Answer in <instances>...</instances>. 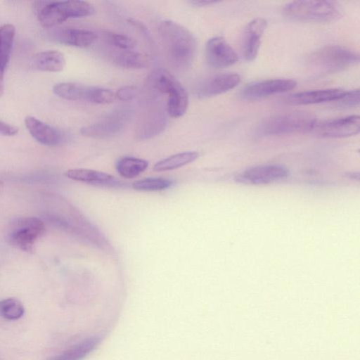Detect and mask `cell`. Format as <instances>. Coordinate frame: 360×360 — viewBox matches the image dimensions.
<instances>
[{
  "instance_id": "1",
  "label": "cell",
  "mask_w": 360,
  "mask_h": 360,
  "mask_svg": "<svg viewBox=\"0 0 360 360\" xmlns=\"http://www.w3.org/2000/svg\"><path fill=\"white\" fill-rule=\"evenodd\" d=\"M158 30L173 65L179 69L188 68L193 63L197 49L193 34L171 20L161 22Z\"/></svg>"
},
{
  "instance_id": "2",
  "label": "cell",
  "mask_w": 360,
  "mask_h": 360,
  "mask_svg": "<svg viewBox=\"0 0 360 360\" xmlns=\"http://www.w3.org/2000/svg\"><path fill=\"white\" fill-rule=\"evenodd\" d=\"M359 62V54L345 47L328 45L313 52L307 59L309 69L318 75L344 70Z\"/></svg>"
},
{
  "instance_id": "3",
  "label": "cell",
  "mask_w": 360,
  "mask_h": 360,
  "mask_svg": "<svg viewBox=\"0 0 360 360\" xmlns=\"http://www.w3.org/2000/svg\"><path fill=\"white\" fill-rule=\"evenodd\" d=\"M283 13L301 22H328L342 14L340 5L333 1H295L285 5Z\"/></svg>"
},
{
  "instance_id": "4",
  "label": "cell",
  "mask_w": 360,
  "mask_h": 360,
  "mask_svg": "<svg viewBox=\"0 0 360 360\" xmlns=\"http://www.w3.org/2000/svg\"><path fill=\"white\" fill-rule=\"evenodd\" d=\"M316 120L309 112L295 111L273 115L262 122L257 131L264 136H278L311 130Z\"/></svg>"
},
{
  "instance_id": "5",
  "label": "cell",
  "mask_w": 360,
  "mask_h": 360,
  "mask_svg": "<svg viewBox=\"0 0 360 360\" xmlns=\"http://www.w3.org/2000/svg\"><path fill=\"white\" fill-rule=\"evenodd\" d=\"M94 6L87 1L71 0L47 2L41 7L38 20L45 27L58 25L69 18H82L94 14Z\"/></svg>"
},
{
  "instance_id": "6",
  "label": "cell",
  "mask_w": 360,
  "mask_h": 360,
  "mask_svg": "<svg viewBox=\"0 0 360 360\" xmlns=\"http://www.w3.org/2000/svg\"><path fill=\"white\" fill-rule=\"evenodd\" d=\"M45 231V224L41 219L33 217H20L11 223L8 240L15 248L28 252Z\"/></svg>"
},
{
  "instance_id": "7",
  "label": "cell",
  "mask_w": 360,
  "mask_h": 360,
  "mask_svg": "<svg viewBox=\"0 0 360 360\" xmlns=\"http://www.w3.org/2000/svg\"><path fill=\"white\" fill-rule=\"evenodd\" d=\"M132 110L123 106L115 109L98 122L82 127L80 133L84 136L94 139H106L120 132L131 119Z\"/></svg>"
},
{
  "instance_id": "8",
  "label": "cell",
  "mask_w": 360,
  "mask_h": 360,
  "mask_svg": "<svg viewBox=\"0 0 360 360\" xmlns=\"http://www.w3.org/2000/svg\"><path fill=\"white\" fill-rule=\"evenodd\" d=\"M360 129L359 115L316 121L311 131L324 138H344L357 134Z\"/></svg>"
},
{
  "instance_id": "9",
  "label": "cell",
  "mask_w": 360,
  "mask_h": 360,
  "mask_svg": "<svg viewBox=\"0 0 360 360\" xmlns=\"http://www.w3.org/2000/svg\"><path fill=\"white\" fill-rule=\"evenodd\" d=\"M288 170L278 165H265L250 167L236 176V181L248 184L260 185L286 178Z\"/></svg>"
},
{
  "instance_id": "10",
  "label": "cell",
  "mask_w": 360,
  "mask_h": 360,
  "mask_svg": "<svg viewBox=\"0 0 360 360\" xmlns=\"http://www.w3.org/2000/svg\"><path fill=\"white\" fill-rule=\"evenodd\" d=\"M240 81V77L236 73L216 74L200 82L194 92L199 98H207L233 89Z\"/></svg>"
},
{
  "instance_id": "11",
  "label": "cell",
  "mask_w": 360,
  "mask_h": 360,
  "mask_svg": "<svg viewBox=\"0 0 360 360\" xmlns=\"http://www.w3.org/2000/svg\"><path fill=\"white\" fill-rule=\"evenodd\" d=\"M205 57L207 63L215 68L232 65L238 60L235 50L222 37H214L207 41Z\"/></svg>"
},
{
  "instance_id": "12",
  "label": "cell",
  "mask_w": 360,
  "mask_h": 360,
  "mask_svg": "<svg viewBox=\"0 0 360 360\" xmlns=\"http://www.w3.org/2000/svg\"><path fill=\"white\" fill-rule=\"evenodd\" d=\"M296 85L297 82L290 79H266L247 85L243 89L241 96L247 100H256L288 91Z\"/></svg>"
},
{
  "instance_id": "13",
  "label": "cell",
  "mask_w": 360,
  "mask_h": 360,
  "mask_svg": "<svg viewBox=\"0 0 360 360\" xmlns=\"http://www.w3.org/2000/svg\"><path fill=\"white\" fill-rule=\"evenodd\" d=\"M345 92V91L340 89L300 91L290 94L287 98L286 103L292 105H301L338 101L344 96Z\"/></svg>"
},
{
  "instance_id": "14",
  "label": "cell",
  "mask_w": 360,
  "mask_h": 360,
  "mask_svg": "<svg viewBox=\"0 0 360 360\" xmlns=\"http://www.w3.org/2000/svg\"><path fill=\"white\" fill-rule=\"evenodd\" d=\"M266 26L267 22L262 18H255L247 25L243 38V52L246 60L251 61L256 58Z\"/></svg>"
},
{
  "instance_id": "15",
  "label": "cell",
  "mask_w": 360,
  "mask_h": 360,
  "mask_svg": "<svg viewBox=\"0 0 360 360\" xmlns=\"http://www.w3.org/2000/svg\"><path fill=\"white\" fill-rule=\"evenodd\" d=\"M25 124L31 136L41 144L56 146L63 141L58 130L33 116H27Z\"/></svg>"
},
{
  "instance_id": "16",
  "label": "cell",
  "mask_w": 360,
  "mask_h": 360,
  "mask_svg": "<svg viewBox=\"0 0 360 360\" xmlns=\"http://www.w3.org/2000/svg\"><path fill=\"white\" fill-rule=\"evenodd\" d=\"M97 35L95 32L77 28H63L55 33L57 41L76 47H87L96 40Z\"/></svg>"
},
{
  "instance_id": "17",
  "label": "cell",
  "mask_w": 360,
  "mask_h": 360,
  "mask_svg": "<svg viewBox=\"0 0 360 360\" xmlns=\"http://www.w3.org/2000/svg\"><path fill=\"white\" fill-rule=\"evenodd\" d=\"M15 35V28L11 24L0 27V96L4 90V74L8 63L13 44Z\"/></svg>"
},
{
  "instance_id": "18",
  "label": "cell",
  "mask_w": 360,
  "mask_h": 360,
  "mask_svg": "<svg viewBox=\"0 0 360 360\" xmlns=\"http://www.w3.org/2000/svg\"><path fill=\"white\" fill-rule=\"evenodd\" d=\"M32 64L38 70L56 72L63 70L65 65V59L61 52L47 50L33 56Z\"/></svg>"
},
{
  "instance_id": "19",
  "label": "cell",
  "mask_w": 360,
  "mask_h": 360,
  "mask_svg": "<svg viewBox=\"0 0 360 360\" xmlns=\"http://www.w3.org/2000/svg\"><path fill=\"white\" fill-rule=\"evenodd\" d=\"M102 340L101 338H89L82 340L60 354L46 360H82L94 350Z\"/></svg>"
},
{
  "instance_id": "20",
  "label": "cell",
  "mask_w": 360,
  "mask_h": 360,
  "mask_svg": "<svg viewBox=\"0 0 360 360\" xmlns=\"http://www.w3.org/2000/svg\"><path fill=\"white\" fill-rule=\"evenodd\" d=\"M166 94H168L169 115L172 117L184 115L188 106V95L184 87L177 80Z\"/></svg>"
},
{
  "instance_id": "21",
  "label": "cell",
  "mask_w": 360,
  "mask_h": 360,
  "mask_svg": "<svg viewBox=\"0 0 360 360\" xmlns=\"http://www.w3.org/2000/svg\"><path fill=\"white\" fill-rule=\"evenodd\" d=\"M65 174L74 181L94 185H110L115 183L111 174L90 169H71L66 171Z\"/></svg>"
},
{
  "instance_id": "22",
  "label": "cell",
  "mask_w": 360,
  "mask_h": 360,
  "mask_svg": "<svg viewBox=\"0 0 360 360\" xmlns=\"http://www.w3.org/2000/svg\"><path fill=\"white\" fill-rule=\"evenodd\" d=\"M166 125V118L163 112H153L145 118L137 132L139 139H147L161 133Z\"/></svg>"
},
{
  "instance_id": "23",
  "label": "cell",
  "mask_w": 360,
  "mask_h": 360,
  "mask_svg": "<svg viewBox=\"0 0 360 360\" xmlns=\"http://www.w3.org/2000/svg\"><path fill=\"white\" fill-rule=\"evenodd\" d=\"M198 156L199 154L196 151L176 153L156 162L153 169L156 172L173 170L195 161Z\"/></svg>"
},
{
  "instance_id": "24",
  "label": "cell",
  "mask_w": 360,
  "mask_h": 360,
  "mask_svg": "<svg viewBox=\"0 0 360 360\" xmlns=\"http://www.w3.org/2000/svg\"><path fill=\"white\" fill-rule=\"evenodd\" d=\"M90 86L73 82L56 84L53 91L58 96L69 101H87Z\"/></svg>"
},
{
  "instance_id": "25",
  "label": "cell",
  "mask_w": 360,
  "mask_h": 360,
  "mask_svg": "<svg viewBox=\"0 0 360 360\" xmlns=\"http://www.w3.org/2000/svg\"><path fill=\"white\" fill-rule=\"evenodd\" d=\"M148 166L147 160L134 157H124L116 163L119 174L126 179H132L143 172Z\"/></svg>"
},
{
  "instance_id": "26",
  "label": "cell",
  "mask_w": 360,
  "mask_h": 360,
  "mask_svg": "<svg viewBox=\"0 0 360 360\" xmlns=\"http://www.w3.org/2000/svg\"><path fill=\"white\" fill-rule=\"evenodd\" d=\"M113 62L118 66L128 69H141L147 66V57L135 51H120L113 55Z\"/></svg>"
},
{
  "instance_id": "27",
  "label": "cell",
  "mask_w": 360,
  "mask_h": 360,
  "mask_svg": "<svg viewBox=\"0 0 360 360\" xmlns=\"http://www.w3.org/2000/svg\"><path fill=\"white\" fill-rule=\"evenodd\" d=\"M25 314V308L20 301L15 298H6L0 300V316L5 319L15 321Z\"/></svg>"
},
{
  "instance_id": "28",
  "label": "cell",
  "mask_w": 360,
  "mask_h": 360,
  "mask_svg": "<svg viewBox=\"0 0 360 360\" xmlns=\"http://www.w3.org/2000/svg\"><path fill=\"white\" fill-rule=\"evenodd\" d=\"M172 184V181L168 179L148 177L134 181L132 188L140 191H159L169 188Z\"/></svg>"
},
{
  "instance_id": "29",
  "label": "cell",
  "mask_w": 360,
  "mask_h": 360,
  "mask_svg": "<svg viewBox=\"0 0 360 360\" xmlns=\"http://www.w3.org/2000/svg\"><path fill=\"white\" fill-rule=\"evenodd\" d=\"M106 41L115 48L121 51L133 50L136 46L135 41L131 37L112 32H105Z\"/></svg>"
},
{
  "instance_id": "30",
  "label": "cell",
  "mask_w": 360,
  "mask_h": 360,
  "mask_svg": "<svg viewBox=\"0 0 360 360\" xmlns=\"http://www.w3.org/2000/svg\"><path fill=\"white\" fill-rule=\"evenodd\" d=\"M115 98V93L110 89L90 86L87 101L97 104H108Z\"/></svg>"
},
{
  "instance_id": "31",
  "label": "cell",
  "mask_w": 360,
  "mask_h": 360,
  "mask_svg": "<svg viewBox=\"0 0 360 360\" xmlns=\"http://www.w3.org/2000/svg\"><path fill=\"white\" fill-rule=\"evenodd\" d=\"M338 105L342 108L355 107L359 104V90L354 89L346 91L344 96L338 101Z\"/></svg>"
},
{
  "instance_id": "32",
  "label": "cell",
  "mask_w": 360,
  "mask_h": 360,
  "mask_svg": "<svg viewBox=\"0 0 360 360\" xmlns=\"http://www.w3.org/2000/svg\"><path fill=\"white\" fill-rule=\"evenodd\" d=\"M137 93V89L134 86H123L118 89L115 93V98L120 101H127L133 99Z\"/></svg>"
},
{
  "instance_id": "33",
  "label": "cell",
  "mask_w": 360,
  "mask_h": 360,
  "mask_svg": "<svg viewBox=\"0 0 360 360\" xmlns=\"http://www.w3.org/2000/svg\"><path fill=\"white\" fill-rule=\"evenodd\" d=\"M18 133V128L15 126L0 120V134L6 136H15Z\"/></svg>"
},
{
  "instance_id": "34",
  "label": "cell",
  "mask_w": 360,
  "mask_h": 360,
  "mask_svg": "<svg viewBox=\"0 0 360 360\" xmlns=\"http://www.w3.org/2000/svg\"><path fill=\"white\" fill-rule=\"evenodd\" d=\"M219 1L214 0H195L191 1L190 3L196 6H207L219 3Z\"/></svg>"
}]
</instances>
